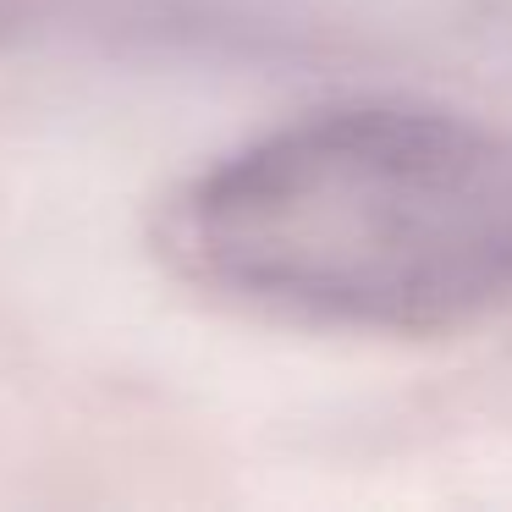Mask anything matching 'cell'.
I'll list each match as a JSON object with an SVG mask.
<instances>
[{
  "instance_id": "6da1fadb",
  "label": "cell",
  "mask_w": 512,
  "mask_h": 512,
  "mask_svg": "<svg viewBox=\"0 0 512 512\" xmlns=\"http://www.w3.org/2000/svg\"><path fill=\"white\" fill-rule=\"evenodd\" d=\"M171 248L292 320L463 331L512 309V138L419 105L303 116L204 171Z\"/></svg>"
}]
</instances>
